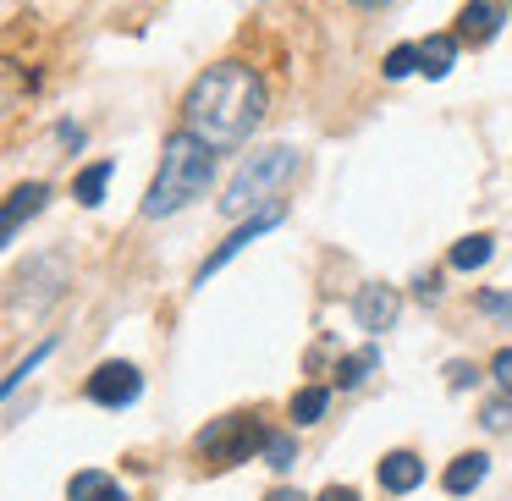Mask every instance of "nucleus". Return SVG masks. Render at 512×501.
<instances>
[{
    "instance_id": "obj_10",
    "label": "nucleus",
    "mask_w": 512,
    "mask_h": 501,
    "mask_svg": "<svg viewBox=\"0 0 512 501\" xmlns=\"http://www.w3.org/2000/svg\"><path fill=\"white\" fill-rule=\"evenodd\" d=\"M276 221H281V215H276V210H270V215H254V221H248V226H243V232H232V237H226V243H221V248H215V254H210V259H204V270H199V281H204V276H215V270H221V265H226V259H237V254H243V248H248V243H254V237H259V232H270V226H276Z\"/></svg>"
},
{
    "instance_id": "obj_3",
    "label": "nucleus",
    "mask_w": 512,
    "mask_h": 501,
    "mask_svg": "<svg viewBox=\"0 0 512 501\" xmlns=\"http://www.w3.org/2000/svg\"><path fill=\"white\" fill-rule=\"evenodd\" d=\"M298 171V149H287V144H270V149H254V155L237 166V177L226 182V199H221V210L226 215H248V210H259V204L270 199V193L281 188V182Z\"/></svg>"
},
{
    "instance_id": "obj_16",
    "label": "nucleus",
    "mask_w": 512,
    "mask_h": 501,
    "mask_svg": "<svg viewBox=\"0 0 512 501\" xmlns=\"http://www.w3.org/2000/svg\"><path fill=\"white\" fill-rule=\"evenodd\" d=\"M375 364H380V353H375V347H364V353H347L342 364H336V386H342V391H347V386H358V380H364Z\"/></svg>"
},
{
    "instance_id": "obj_21",
    "label": "nucleus",
    "mask_w": 512,
    "mask_h": 501,
    "mask_svg": "<svg viewBox=\"0 0 512 501\" xmlns=\"http://www.w3.org/2000/svg\"><path fill=\"white\" fill-rule=\"evenodd\" d=\"M507 419H512V397L485 402V413H479V424H485V430H507Z\"/></svg>"
},
{
    "instance_id": "obj_23",
    "label": "nucleus",
    "mask_w": 512,
    "mask_h": 501,
    "mask_svg": "<svg viewBox=\"0 0 512 501\" xmlns=\"http://www.w3.org/2000/svg\"><path fill=\"white\" fill-rule=\"evenodd\" d=\"M485 314H501V320H512V292H485Z\"/></svg>"
},
{
    "instance_id": "obj_24",
    "label": "nucleus",
    "mask_w": 512,
    "mask_h": 501,
    "mask_svg": "<svg viewBox=\"0 0 512 501\" xmlns=\"http://www.w3.org/2000/svg\"><path fill=\"white\" fill-rule=\"evenodd\" d=\"M314 501H358V490H347V485H331V490H320Z\"/></svg>"
},
{
    "instance_id": "obj_4",
    "label": "nucleus",
    "mask_w": 512,
    "mask_h": 501,
    "mask_svg": "<svg viewBox=\"0 0 512 501\" xmlns=\"http://www.w3.org/2000/svg\"><path fill=\"white\" fill-rule=\"evenodd\" d=\"M270 430H259V419L248 413H232V419H215L210 430H199V457H210L215 468H232V463H248L254 452H265Z\"/></svg>"
},
{
    "instance_id": "obj_19",
    "label": "nucleus",
    "mask_w": 512,
    "mask_h": 501,
    "mask_svg": "<svg viewBox=\"0 0 512 501\" xmlns=\"http://www.w3.org/2000/svg\"><path fill=\"white\" fill-rule=\"evenodd\" d=\"M380 72H386L391 83L408 78V72H419V45H397V50L386 56V67H380Z\"/></svg>"
},
{
    "instance_id": "obj_9",
    "label": "nucleus",
    "mask_w": 512,
    "mask_h": 501,
    "mask_svg": "<svg viewBox=\"0 0 512 501\" xmlns=\"http://www.w3.org/2000/svg\"><path fill=\"white\" fill-rule=\"evenodd\" d=\"M375 474H380V485L391 490V496H408V490H419L424 485V463L413 452H386L375 463Z\"/></svg>"
},
{
    "instance_id": "obj_27",
    "label": "nucleus",
    "mask_w": 512,
    "mask_h": 501,
    "mask_svg": "<svg viewBox=\"0 0 512 501\" xmlns=\"http://www.w3.org/2000/svg\"><path fill=\"white\" fill-rule=\"evenodd\" d=\"M358 12H375V6H386V0H353Z\"/></svg>"
},
{
    "instance_id": "obj_8",
    "label": "nucleus",
    "mask_w": 512,
    "mask_h": 501,
    "mask_svg": "<svg viewBox=\"0 0 512 501\" xmlns=\"http://www.w3.org/2000/svg\"><path fill=\"white\" fill-rule=\"evenodd\" d=\"M45 204H50V188H45V182H23V188H12V199H6V221H0L6 243H17L23 221H34V215L45 210Z\"/></svg>"
},
{
    "instance_id": "obj_18",
    "label": "nucleus",
    "mask_w": 512,
    "mask_h": 501,
    "mask_svg": "<svg viewBox=\"0 0 512 501\" xmlns=\"http://www.w3.org/2000/svg\"><path fill=\"white\" fill-rule=\"evenodd\" d=\"M265 463L276 468V474H287V468L298 463V446H292V435H270V441H265Z\"/></svg>"
},
{
    "instance_id": "obj_13",
    "label": "nucleus",
    "mask_w": 512,
    "mask_h": 501,
    "mask_svg": "<svg viewBox=\"0 0 512 501\" xmlns=\"http://www.w3.org/2000/svg\"><path fill=\"white\" fill-rule=\"evenodd\" d=\"M457 45H463L457 34H430V39H424V45H419V72H424V78H446L452 61H457Z\"/></svg>"
},
{
    "instance_id": "obj_17",
    "label": "nucleus",
    "mask_w": 512,
    "mask_h": 501,
    "mask_svg": "<svg viewBox=\"0 0 512 501\" xmlns=\"http://www.w3.org/2000/svg\"><path fill=\"white\" fill-rule=\"evenodd\" d=\"M325 402H331V391H325V386L298 391V397H292V424H314L325 413Z\"/></svg>"
},
{
    "instance_id": "obj_11",
    "label": "nucleus",
    "mask_w": 512,
    "mask_h": 501,
    "mask_svg": "<svg viewBox=\"0 0 512 501\" xmlns=\"http://www.w3.org/2000/svg\"><path fill=\"white\" fill-rule=\"evenodd\" d=\"M67 501H127V490L116 485V474H105V468H83V474H72Z\"/></svg>"
},
{
    "instance_id": "obj_7",
    "label": "nucleus",
    "mask_w": 512,
    "mask_h": 501,
    "mask_svg": "<svg viewBox=\"0 0 512 501\" xmlns=\"http://www.w3.org/2000/svg\"><path fill=\"white\" fill-rule=\"evenodd\" d=\"M397 309H402V298L391 287H358V298H353V320L364 325V331H391V325H397Z\"/></svg>"
},
{
    "instance_id": "obj_20",
    "label": "nucleus",
    "mask_w": 512,
    "mask_h": 501,
    "mask_svg": "<svg viewBox=\"0 0 512 501\" xmlns=\"http://www.w3.org/2000/svg\"><path fill=\"white\" fill-rule=\"evenodd\" d=\"M45 358H50V342H45V347H34V353H28V358H23V364H17V369H12V375H6V397H12V391H17V386H23V380H28V375H34V369H39V364H45Z\"/></svg>"
},
{
    "instance_id": "obj_2",
    "label": "nucleus",
    "mask_w": 512,
    "mask_h": 501,
    "mask_svg": "<svg viewBox=\"0 0 512 501\" xmlns=\"http://www.w3.org/2000/svg\"><path fill=\"white\" fill-rule=\"evenodd\" d=\"M215 182V149L204 144L199 133H171L166 149H160V171L155 182H149L144 193V215L149 221H160V215H177L182 204L204 199V188Z\"/></svg>"
},
{
    "instance_id": "obj_22",
    "label": "nucleus",
    "mask_w": 512,
    "mask_h": 501,
    "mask_svg": "<svg viewBox=\"0 0 512 501\" xmlns=\"http://www.w3.org/2000/svg\"><path fill=\"white\" fill-rule=\"evenodd\" d=\"M490 375H496V386L512 397V347H501V353L490 358Z\"/></svg>"
},
{
    "instance_id": "obj_25",
    "label": "nucleus",
    "mask_w": 512,
    "mask_h": 501,
    "mask_svg": "<svg viewBox=\"0 0 512 501\" xmlns=\"http://www.w3.org/2000/svg\"><path fill=\"white\" fill-rule=\"evenodd\" d=\"M446 375H452V386H474V369H468V364H452V369H446Z\"/></svg>"
},
{
    "instance_id": "obj_14",
    "label": "nucleus",
    "mask_w": 512,
    "mask_h": 501,
    "mask_svg": "<svg viewBox=\"0 0 512 501\" xmlns=\"http://www.w3.org/2000/svg\"><path fill=\"white\" fill-rule=\"evenodd\" d=\"M490 254H496V237L474 232V237H463V243H452V270H485Z\"/></svg>"
},
{
    "instance_id": "obj_12",
    "label": "nucleus",
    "mask_w": 512,
    "mask_h": 501,
    "mask_svg": "<svg viewBox=\"0 0 512 501\" xmlns=\"http://www.w3.org/2000/svg\"><path fill=\"white\" fill-rule=\"evenodd\" d=\"M485 474H490V457L485 452H463V457H452V468L441 474V485L452 490V496H468V490L485 485Z\"/></svg>"
},
{
    "instance_id": "obj_26",
    "label": "nucleus",
    "mask_w": 512,
    "mask_h": 501,
    "mask_svg": "<svg viewBox=\"0 0 512 501\" xmlns=\"http://www.w3.org/2000/svg\"><path fill=\"white\" fill-rule=\"evenodd\" d=\"M265 501H303V496H298V490H270Z\"/></svg>"
},
{
    "instance_id": "obj_6",
    "label": "nucleus",
    "mask_w": 512,
    "mask_h": 501,
    "mask_svg": "<svg viewBox=\"0 0 512 501\" xmlns=\"http://www.w3.org/2000/svg\"><path fill=\"white\" fill-rule=\"evenodd\" d=\"M463 45H490L501 34V0H468L457 12V28H452Z\"/></svg>"
},
{
    "instance_id": "obj_15",
    "label": "nucleus",
    "mask_w": 512,
    "mask_h": 501,
    "mask_svg": "<svg viewBox=\"0 0 512 501\" xmlns=\"http://www.w3.org/2000/svg\"><path fill=\"white\" fill-rule=\"evenodd\" d=\"M111 171H116L111 160H94V166L83 171L78 182H72V199H78V204H89V210H94V204L105 199V182H111Z\"/></svg>"
},
{
    "instance_id": "obj_1",
    "label": "nucleus",
    "mask_w": 512,
    "mask_h": 501,
    "mask_svg": "<svg viewBox=\"0 0 512 501\" xmlns=\"http://www.w3.org/2000/svg\"><path fill=\"white\" fill-rule=\"evenodd\" d=\"M265 122V83L248 61H215L182 100V127L210 149H243Z\"/></svg>"
},
{
    "instance_id": "obj_5",
    "label": "nucleus",
    "mask_w": 512,
    "mask_h": 501,
    "mask_svg": "<svg viewBox=\"0 0 512 501\" xmlns=\"http://www.w3.org/2000/svg\"><path fill=\"white\" fill-rule=\"evenodd\" d=\"M138 391H144V380H138L133 364H100L89 375V397L100 408H127V402H138Z\"/></svg>"
}]
</instances>
